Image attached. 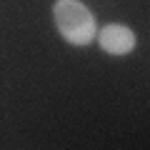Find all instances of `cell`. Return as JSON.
Listing matches in <instances>:
<instances>
[{
  "label": "cell",
  "mask_w": 150,
  "mask_h": 150,
  "mask_svg": "<svg viewBox=\"0 0 150 150\" xmlns=\"http://www.w3.org/2000/svg\"><path fill=\"white\" fill-rule=\"evenodd\" d=\"M53 20L60 38L73 48H88L95 40L98 20L88 5L80 0H55L53 5Z\"/></svg>",
  "instance_id": "cell-1"
},
{
  "label": "cell",
  "mask_w": 150,
  "mask_h": 150,
  "mask_svg": "<svg viewBox=\"0 0 150 150\" xmlns=\"http://www.w3.org/2000/svg\"><path fill=\"white\" fill-rule=\"evenodd\" d=\"M95 40L100 45V50L105 55H112V58H123V55H130L138 45V35H135L133 28L123 25V23H108V25L98 28Z\"/></svg>",
  "instance_id": "cell-2"
}]
</instances>
